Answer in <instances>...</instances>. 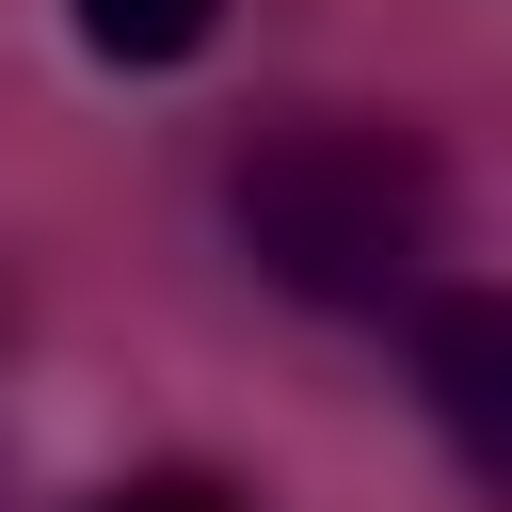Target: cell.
Listing matches in <instances>:
<instances>
[{
  "label": "cell",
  "instance_id": "6da1fadb",
  "mask_svg": "<svg viewBox=\"0 0 512 512\" xmlns=\"http://www.w3.org/2000/svg\"><path fill=\"white\" fill-rule=\"evenodd\" d=\"M448 144L416 112H256L240 160H224V240L256 256V288L320 304V320H400L416 288H448Z\"/></svg>",
  "mask_w": 512,
  "mask_h": 512
},
{
  "label": "cell",
  "instance_id": "7a4b0ae2",
  "mask_svg": "<svg viewBox=\"0 0 512 512\" xmlns=\"http://www.w3.org/2000/svg\"><path fill=\"white\" fill-rule=\"evenodd\" d=\"M400 336H416V384H432V432H448L464 496H512V304L480 272H448V288L400 304Z\"/></svg>",
  "mask_w": 512,
  "mask_h": 512
},
{
  "label": "cell",
  "instance_id": "3957f363",
  "mask_svg": "<svg viewBox=\"0 0 512 512\" xmlns=\"http://www.w3.org/2000/svg\"><path fill=\"white\" fill-rule=\"evenodd\" d=\"M208 32H224V0H80V48H96V64H128V80L192 64Z\"/></svg>",
  "mask_w": 512,
  "mask_h": 512
},
{
  "label": "cell",
  "instance_id": "277c9868",
  "mask_svg": "<svg viewBox=\"0 0 512 512\" xmlns=\"http://www.w3.org/2000/svg\"><path fill=\"white\" fill-rule=\"evenodd\" d=\"M96 512H256V496H240L224 464H144V480H112Z\"/></svg>",
  "mask_w": 512,
  "mask_h": 512
}]
</instances>
